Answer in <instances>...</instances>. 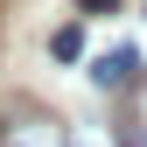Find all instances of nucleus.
Listing matches in <instances>:
<instances>
[{
    "label": "nucleus",
    "mask_w": 147,
    "mask_h": 147,
    "mask_svg": "<svg viewBox=\"0 0 147 147\" xmlns=\"http://www.w3.org/2000/svg\"><path fill=\"white\" fill-rule=\"evenodd\" d=\"M77 7H84V14H112L119 0H77Z\"/></svg>",
    "instance_id": "nucleus-5"
},
{
    "label": "nucleus",
    "mask_w": 147,
    "mask_h": 147,
    "mask_svg": "<svg viewBox=\"0 0 147 147\" xmlns=\"http://www.w3.org/2000/svg\"><path fill=\"white\" fill-rule=\"evenodd\" d=\"M91 84H98V91H126V84H140V56H133V49L98 56V63H91Z\"/></svg>",
    "instance_id": "nucleus-1"
},
{
    "label": "nucleus",
    "mask_w": 147,
    "mask_h": 147,
    "mask_svg": "<svg viewBox=\"0 0 147 147\" xmlns=\"http://www.w3.org/2000/svg\"><path fill=\"white\" fill-rule=\"evenodd\" d=\"M119 147H147V126H140V119H126V126H119Z\"/></svg>",
    "instance_id": "nucleus-4"
},
{
    "label": "nucleus",
    "mask_w": 147,
    "mask_h": 147,
    "mask_svg": "<svg viewBox=\"0 0 147 147\" xmlns=\"http://www.w3.org/2000/svg\"><path fill=\"white\" fill-rule=\"evenodd\" d=\"M0 147H63V126L56 119H14V126H0Z\"/></svg>",
    "instance_id": "nucleus-2"
},
{
    "label": "nucleus",
    "mask_w": 147,
    "mask_h": 147,
    "mask_svg": "<svg viewBox=\"0 0 147 147\" xmlns=\"http://www.w3.org/2000/svg\"><path fill=\"white\" fill-rule=\"evenodd\" d=\"M49 56H56V63H77L84 56V28H56V35H49Z\"/></svg>",
    "instance_id": "nucleus-3"
}]
</instances>
